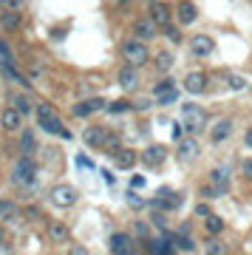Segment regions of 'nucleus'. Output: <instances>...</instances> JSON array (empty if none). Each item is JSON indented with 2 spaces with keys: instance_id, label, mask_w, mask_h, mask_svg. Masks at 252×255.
<instances>
[{
  "instance_id": "1",
  "label": "nucleus",
  "mask_w": 252,
  "mask_h": 255,
  "mask_svg": "<svg viewBox=\"0 0 252 255\" xmlns=\"http://www.w3.org/2000/svg\"><path fill=\"white\" fill-rule=\"evenodd\" d=\"M34 182H37V164L28 156H23L11 170V184L14 187H34Z\"/></svg>"
},
{
  "instance_id": "2",
  "label": "nucleus",
  "mask_w": 252,
  "mask_h": 255,
  "mask_svg": "<svg viewBox=\"0 0 252 255\" xmlns=\"http://www.w3.org/2000/svg\"><path fill=\"white\" fill-rule=\"evenodd\" d=\"M122 57H125L127 65L139 68V65H144L150 60V51H147V46H144L142 40H127L125 46H122Z\"/></svg>"
},
{
  "instance_id": "3",
  "label": "nucleus",
  "mask_w": 252,
  "mask_h": 255,
  "mask_svg": "<svg viewBox=\"0 0 252 255\" xmlns=\"http://www.w3.org/2000/svg\"><path fill=\"white\" fill-rule=\"evenodd\" d=\"M74 201H77V190H74L71 184H57L54 190H51V204L54 207H74Z\"/></svg>"
},
{
  "instance_id": "4",
  "label": "nucleus",
  "mask_w": 252,
  "mask_h": 255,
  "mask_svg": "<svg viewBox=\"0 0 252 255\" xmlns=\"http://www.w3.org/2000/svg\"><path fill=\"white\" fill-rule=\"evenodd\" d=\"M198 153H201V145H198V139L187 136V139H179V147H176V156H179V162H196Z\"/></svg>"
},
{
  "instance_id": "5",
  "label": "nucleus",
  "mask_w": 252,
  "mask_h": 255,
  "mask_svg": "<svg viewBox=\"0 0 252 255\" xmlns=\"http://www.w3.org/2000/svg\"><path fill=\"white\" fill-rule=\"evenodd\" d=\"M204 111H201V105H196V102H184L181 105V119L187 122L190 130H196V128H201V122H204Z\"/></svg>"
},
{
  "instance_id": "6",
  "label": "nucleus",
  "mask_w": 252,
  "mask_h": 255,
  "mask_svg": "<svg viewBox=\"0 0 252 255\" xmlns=\"http://www.w3.org/2000/svg\"><path fill=\"white\" fill-rule=\"evenodd\" d=\"M82 139H85V145H91V147H105V145H108V139H111V133L105 130V128L91 125V128H85Z\"/></svg>"
},
{
  "instance_id": "7",
  "label": "nucleus",
  "mask_w": 252,
  "mask_h": 255,
  "mask_svg": "<svg viewBox=\"0 0 252 255\" xmlns=\"http://www.w3.org/2000/svg\"><path fill=\"white\" fill-rule=\"evenodd\" d=\"M153 94H156V102H159V105H170V102H176V97H179V91H176V85H173L170 80H162L153 88Z\"/></svg>"
},
{
  "instance_id": "8",
  "label": "nucleus",
  "mask_w": 252,
  "mask_h": 255,
  "mask_svg": "<svg viewBox=\"0 0 252 255\" xmlns=\"http://www.w3.org/2000/svg\"><path fill=\"white\" fill-rule=\"evenodd\" d=\"M190 48H193V54L196 57H207V54H213L216 43H213V37L210 34H196L193 40H190Z\"/></svg>"
},
{
  "instance_id": "9",
  "label": "nucleus",
  "mask_w": 252,
  "mask_h": 255,
  "mask_svg": "<svg viewBox=\"0 0 252 255\" xmlns=\"http://www.w3.org/2000/svg\"><path fill=\"white\" fill-rule=\"evenodd\" d=\"M184 88H187V94H204V88H207V74L190 71L187 77H184Z\"/></svg>"
},
{
  "instance_id": "10",
  "label": "nucleus",
  "mask_w": 252,
  "mask_h": 255,
  "mask_svg": "<svg viewBox=\"0 0 252 255\" xmlns=\"http://www.w3.org/2000/svg\"><path fill=\"white\" fill-rule=\"evenodd\" d=\"M164 159H167V147H164V145H150L142 153V162L147 164V167H159Z\"/></svg>"
},
{
  "instance_id": "11",
  "label": "nucleus",
  "mask_w": 252,
  "mask_h": 255,
  "mask_svg": "<svg viewBox=\"0 0 252 255\" xmlns=\"http://www.w3.org/2000/svg\"><path fill=\"white\" fill-rule=\"evenodd\" d=\"M230 133H233V119H218L216 125H213V130H210V142L213 145H221Z\"/></svg>"
},
{
  "instance_id": "12",
  "label": "nucleus",
  "mask_w": 252,
  "mask_h": 255,
  "mask_svg": "<svg viewBox=\"0 0 252 255\" xmlns=\"http://www.w3.org/2000/svg\"><path fill=\"white\" fill-rule=\"evenodd\" d=\"M102 108H105V102L99 100V97H94V100L77 102V105H74V117L85 119V117H91V114H94V111H102Z\"/></svg>"
},
{
  "instance_id": "13",
  "label": "nucleus",
  "mask_w": 252,
  "mask_h": 255,
  "mask_svg": "<svg viewBox=\"0 0 252 255\" xmlns=\"http://www.w3.org/2000/svg\"><path fill=\"white\" fill-rule=\"evenodd\" d=\"M147 11H150V20H153L156 26H170V9L164 3H150Z\"/></svg>"
},
{
  "instance_id": "14",
  "label": "nucleus",
  "mask_w": 252,
  "mask_h": 255,
  "mask_svg": "<svg viewBox=\"0 0 252 255\" xmlns=\"http://www.w3.org/2000/svg\"><path fill=\"white\" fill-rule=\"evenodd\" d=\"M119 85H122V91H133L136 85H139V74H136L133 65H125L119 71Z\"/></svg>"
},
{
  "instance_id": "15",
  "label": "nucleus",
  "mask_w": 252,
  "mask_h": 255,
  "mask_svg": "<svg viewBox=\"0 0 252 255\" xmlns=\"http://www.w3.org/2000/svg\"><path fill=\"white\" fill-rule=\"evenodd\" d=\"M133 31H136V37H139V40H150V37L156 34V23L150 17H144V20H136L133 23Z\"/></svg>"
},
{
  "instance_id": "16",
  "label": "nucleus",
  "mask_w": 252,
  "mask_h": 255,
  "mask_svg": "<svg viewBox=\"0 0 252 255\" xmlns=\"http://www.w3.org/2000/svg\"><path fill=\"white\" fill-rule=\"evenodd\" d=\"M111 253L114 255H130V238H127L125 233L111 236Z\"/></svg>"
},
{
  "instance_id": "17",
  "label": "nucleus",
  "mask_w": 252,
  "mask_h": 255,
  "mask_svg": "<svg viewBox=\"0 0 252 255\" xmlns=\"http://www.w3.org/2000/svg\"><path fill=\"white\" fill-rule=\"evenodd\" d=\"M114 162H117L119 170H130L136 164V150H130V147H122L117 156H114Z\"/></svg>"
},
{
  "instance_id": "18",
  "label": "nucleus",
  "mask_w": 252,
  "mask_h": 255,
  "mask_svg": "<svg viewBox=\"0 0 252 255\" xmlns=\"http://www.w3.org/2000/svg\"><path fill=\"white\" fill-rule=\"evenodd\" d=\"M20 122H23V117H20L14 108H6L3 114H0V125L6 128V130H17Z\"/></svg>"
},
{
  "instance_id": "19",
  "label": "nucleus",
  "mask_w": 252,
  "mask_h": 255,
  "mask_svg": "<svg viewBox=\"0 0 252 255\" xmlns=\"http://www.w3.org/2000/svg\"><path fill=\"white\" fill-rule=\"evenodd\" d=\"M37 122H40V128L43 130H48V133H57V136H63V122H60V117H37Z\"/></svg>"
},
{
  "instance_id": "20",
  "label": "nucleus",
  "mask_w": 252,
  "mask_h": 255,
  "mask_svg": "<svg viewBox=\"0 0 252 255\" xmlns=\"http://www.w3.org/2000/svg\"><path fill=\"white\" fill-rule=\"evenodd\" d=\"M196 17H198L196 3H179V20H181V26H190V23H196Z\"/></svg>"
},
{
  "instance_id": "21",
  "label": "nucleus",
  "mask_w": 252,
  "mask_h": 255,
  "mask_svg": "<svg viewBox=\"0 0 252 255\" xmlns=\"http://www.w3.org/2000/svg\"><path fill=\"white\" fill-rule=\"evenodd\" d=\"M48 238L57 241V244H63L65 238H68V227H65L63 221H48Z\"/></svg>"
},
{
  "instance_id": "22",
  "label": "nucleus",
  "mask_w": 252,
  "mask_h": 255,
  "mask_svg": "<svg viewBox=\"0 0 252 255\" xmlns=\"http://www.w3.org/2000/svg\"><path fill=\"white\" fill-rule=\"evenodd\" d=\"M210 179H213V184H216V187L227 190V182H230V164H218L216 170L210 173Z\"/></svg>"
},
{
  "instance_id": "23",
  "label": "nucleus",
  "mask_w": 252,
  "mask_h": 255,
  "mask_svg": "<svg viewBox=\"0 0 252 255\" xmlns=\"http://www.w3.org/2000/svg\"><path fill=\"white\" fill-rule=\"evenodd\" d=\"M176 253V247H173V238L164 236L162 241H153V255H173Z\"/></svg>"
},
{
  "instance_id": "24",
  "label": "nucleus",
  "mask_w": 252,
  "mask_h": 255,
  "mask_svg": "<svg viewBox=\"0 0 252 255\" xmlns=\"http://www.w3.org/2000/svg\"><path fill=\"white\" fill-rule=\"evenodd\" d=\"M0 26L14 31V28L20 26V11H3V14H0Z\"/></svg>"
},
{
  "instance_id": "25",
  "label": "nucleus",
  "mask_w": 252,
  "mask_h": 255,
  "mask_svg": "<svg viewBox=\"0 0 252 255\" xmlns=\"http://www.w3.org/2000/svg\"><path fill=\"white\" fill-rule=\"evenodd\" d=\"M204 230H207L213 238L221 236V230H224V219H218V216H210L207 221H204Z\"/></svg>"
},
{
  "instance_id": "26",
  "label": "nucleus",
  "mask_w": 252,
  "mask_h": 255,
  "mask_svg": "<svg viewBox=\"0 0 252 255\" xmlns=\"http://www.w3.org/2000/svg\"><path fill=\"white\" fill-rule=\"evenodd\" d=\"M34 147H37L34 133H31V130H26V133H23V139H20V150H23V156H28V153H34Z\"/></svg>"
},
{
  "instance_id": "27",
  "label": "nucleus",
  "mask_w": 252,
  "mask_h": 255,
  "mask_svg": "<svg viewBox=\"0 0 252 255\" xmlns=\"http://www.w3.org/2000/svg\"><path fill=\"white\" fill-rule=\"evenodd\" d=\"M204 255H227V244L218 241V238H213V241H207V247H204Z\"/></svg>"
},
{
  "instance_id": "28",
  "label": "nucleus",
  "mask_w": 252,
  "mask_h": 255,
  "mask_svg": "<svg viewBox=\"0 0 252 255\" xmlns=\"http://www.w3.org/2000/svg\"><path fill=\"white\" fill-rule=\"evenodd\" d=\"M11 108L17 111L20 117H26L28 111H31V102H28L26 97H23V94H17V97H14V100H11Z\"/></svg>"
},
{
  "instance_id": "29",
  "label": "nucleus",
  "mask_w": 252,
  "mask_h": 255,
  "mask_svg": "<svg viewBox=\"0 0 252 255\" xmlns=\"http://www.w3.org/2000/svg\"><path fill=\"white\" fill-rule=\"evenodd\" d=\"M17 213V207H14V201L9 199H0V219H11Z\"/></svg>"
},
{
  "instance_id": "30",
  "label": "nucleus",
  "mask_w": 252,
  "mask_h": 255,
  "mask_svg": "<svg viewBox=\"0 0 252 255\" xmlns=\"http://www.w3.org/2000/svg\"><path fill=\"white\" fill-rule=\"evenodd\" d=\"M170 65H173V54H170V51H162V54L156 57V68H159V71H170Z\"/></svg>"
},
{
  "instance_id": "31",
  "label": "nucleus",
  "mask_w": 252,
  "mask_h": 255,
  "mask_svg": "<svg viewBox=\"0 0 252 255\" xmlns=\"http://www.w3.org/2000/svg\"><path fill=\"white\" fill-rule=\"evenodd\" d=\"M227 85H230L233 91H244V88H247V80L238 77V74H227Z\"/></svg>"
},
{
  "instance_id": "32",
  "label": "nucleus",
  "mask_w": 252,
  "mask_h": 255,
  "mask_svg": "<svg viewBox=\"0 0 252 255\" xmlns=\"http://www.w3.org/2000/svg\"><path fill=\"white\" fill-rule=\"evenodd\" d=\"M0 71H3V74H6V77H9V80H23V77H20V74L17 71H14V68H11V63H9V60H3V63H0Z\"/></svg>"
},
{
  "instance_id": "33",
  "label": "nucleus",
  "mask_w": 252,
  "mask_h": 255,
  "mask_svg": "<svg viewBox=\"0 0 252 255\" xmlns=\"http://www.w3.org/2000/svg\"><path fill=\"white\" fill-rule=\"evenodd\" d=\"M37 117H57L54 105H48V102H40V105H37Z\"/></svg>"
},
{
  "instance_id": "34",
  "label": "nucleus",
  "mask_w": 252,
  "mask_h": 255,
  "mask_svg": "<svg viewBox=\"0 0 252 255\" xmlns=\"http://www.w3.org/2000/svg\"><path fill=\"white\" fill-rule=\"evenodd\" d=\"M108 111L111 114H125V111H130V102H111Z\"/></svg>"
},
{
  "instance_id": "35",
  "label": "nucleus",
  "mask_w": 252,
  "mask_h": 255,
  "mask_svg": "<svg viewBox=\"0 0 252 255\" xmlns=\"http://www.w3.org/2000/svg\"><path fill=\"white\" fill-rule=\"evenodd\" d=\"M241 173L247 176V179H252V156H250V159H244V162H241Z\"/></svg>"
},
{
  "instance_id": "36",
  "label": "nucleus",
  "mask_w": 252,
  "mask_h": 255,
  "mask_svg": "<svg viewBox=\"0 0 252 255\" xmlns=\"http://www.w3.org/2000/svg\"><path fill=\"white\" fill-rule=\"evenodd\" d=\"M196 216H204V221H207L210 216H213V213H210V207H207V204H198V207H196Z\"/></svg>"
},
{
  "instance_id": "37",
  "label": "nucleus",
  "mask_w": 252,
  "mask_h": 255,
  "mask_svg": "<svg viewBox=\"0 0 252 255\" xmlns=\"http://www.w3.org/2000/svg\"><path fill=\"white\" fill-rule=\"evenodd\" d=\"M130 187H133V190L144 187V176H133V179H130Z\"/></svg>"
},
{
  "instance_id": "38",
  "label": "nucleus",
  "mask_w": 252,
  "mask_h": 255,
  "mask_svg": "<svg viewBox=\"0 0 252 255\" xmlns=\"http://www.w3.org/2000/svg\"><path fill=\"white\" fill-rule=\"evenodd\" d=\"M77 164H80V167H94V164H91V159H88L85 153H80V156H77Z\"/></svg>"
},
{
  "instance_id": "39",
  "label": "nucleus",
  "mask_w": 252,
  "mask_h": 255,
  "mask_svg": "<svg viewBox=\"0 0 252 255\" xmlns=\"http://www.w3.org/2000/svg\"><path fill=\"white\" fill-rule=\"evenodd\" d=\"M0 57L9 60V43H6V40H0Z\"/></svg>"
},
{
  "instance_id": "40",
  "label": "nucleus",
  "mask_w": 252,
  "mask_h": 255,
  "mask_svg": "<svg viewBox=\"0 0 252 255\" xmlns=\"http://www.w3.org/2000/svg\"><path fill=\"white\" fill-rule=\"evenodd\" d=\"M0 255H14V247L3 241V244H0Z\"/></svg>"
},
{
  "instance_id": "41",
  "label": "nucleus",
  "mask_w": 252,
  "mask_h": 255,
  "mask_svg": "<svg viewBox=\"0 0 252 255\" xmlns=\"http://www.w3.org/2000/svg\"><path fill=\"white\" fill-rule=\"evenodd\" d=\"M68 255H91V253L85 250V247H71V250H68Z\"/></svg>"
},
{
  "instance_id": "42",
  "label": "nucleus",
  "mask_w": 252,
  "mask_h": 255,
  "mask_svg": "<svg viewBox=\"0 0 252 255\" xmlns=\"http://www.w3.org/2000/svg\"><path fill=\"white\" fill-rule=\"evenodd\" d=\"M127 204H133V207H142V199L133 196V193H127Z\"/></svg>"
},
{
  "instance_id": "43",
  "label": "nucleus",
  "mask_w": 252,
  "mask_h": 255,
  "mask_svg": "<svg viewBox=\"0 0 252 255\" xmlns=\"http://www.w3.org/2000/svg\"><path fill=\"white\" fill-rule=\"evenodd\" d=\"M164 28H167V37H170V40H179V31H176V28H170V26H164Z\"/></svg>"
},
{
  "instance_id": "44",
  "label": "nucleus",
  "mask_w": 252,
  "mask_h": 255,
  "mask_svg": "<svg viewBox=\"0 0 252 255\" xmlns=\"http://www.w3.org/2000/svg\"><path fill=\"white\" fill-rule=\"evenodd\" d=\"M244 145H247V147H252V128L247 130V133H244Z\"/></svg>"
},
{
  "instance_id": "45",
  "label": "nucleus",
  "mask_w": 252,
  "mask_h": 255,
  "mask_svg": "<svg viewBox=\"0 0 252 255\" xmlns=\"http://www.w3.org/2000/svg\"><path fill=\"white\" fill-rule=\"evenodd\" d=\"M0 244H3V227H0Z\"/></svg>"
}]
</instances>
